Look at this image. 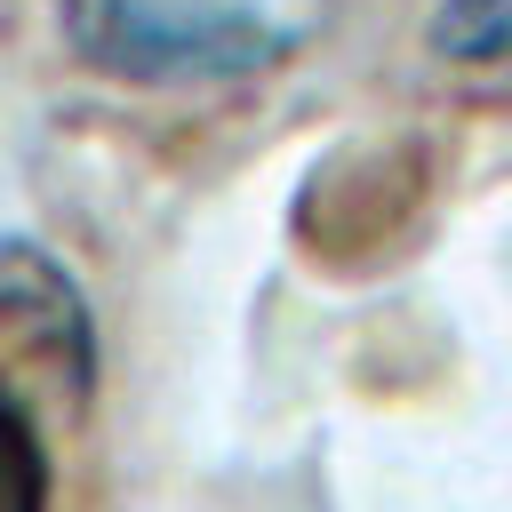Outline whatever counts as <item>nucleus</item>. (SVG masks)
Returning <instances> with one entry per match:
<instances>
[{
    "instance_id": "1",
    "label": "nucleus",
    "mask_w": 512,
    "mask_h": 512,
    "mask_svg": "<svg viewBox=\"0 0 512 512\" xmlns=\"http://www.w3.org/2000/svg\"><path fill=\"white\" fill-rule=\"evenodd\" d=\"M72 48L136 88H208L248 80L296 48L256 0H64Z\"/></svg>"
},
{
    "instance_id": "2",
    "label": "nucleus",
    "mask_w": 512,
    "mask_h": 512,
    "mask_svg": "<svg viewBox=\"0 0 512 512\" xmlns=\"http://www.w3.org/2000/svg\"><path fill=\"white\" fill-rule=\"evenodd\" d=\"M0 312L24 320L48 352H64L72 384H88V368H96V328H88V304H80V288H72V272H64L56 256H40L32 240H8V248H0Z\"/></svg>"
},
{
    "instance_id": "4",
    "label": "nucleus",
    "mask_w": 512,
    "mask_h": 512,
    "mask_svg": "<svg viewBox=\"0 0 512 512\" xmlns=\"http://www.w3.org/2000/svg\"><path fill=\"white\" fill-rule=\"evenodd\" d=\"M48 488H56L48 440H40L32 408L0 384V512H48Z\"/></svg>"
},
{
    "instance_id": "3",
    "label": "nucleus",
    "mask_w": 512,
    "mask_h": 512,
    "mask_svg": "<svg viewBox=\"0 0 512 512\" xmlns=\"http://www.w3.org/2000/svg\"><path fill=\"white\" fill-rule=\"evenodd\" d=\"M424 48L440 64H464V72L512 64V0H432Z\"/></svg>"
}]
</instances>
